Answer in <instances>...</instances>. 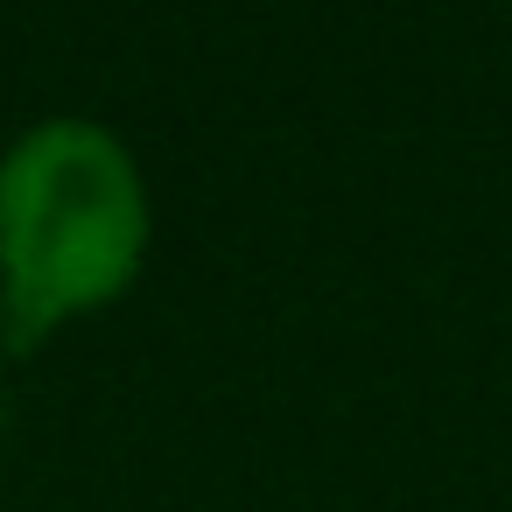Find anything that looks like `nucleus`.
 Returning a JSON list of instances; mask_svg holds the SVG:
<instances>
[{"instance_id":"nucleus-1","label":"nucleus","mask_w":512,"mask_h":512,"mask_svg":"<svg viewBox=\"0 0 512 512\" xmlns=\"http://www.w3.org/2000/svg\"><path fill=\"white\" fill-rule=\"evenodd\" d=\"M148 253L134 155L92 120H50L0 162V337L43 344L64 316L113 302Z\"/></svg>"}]
</instances>
